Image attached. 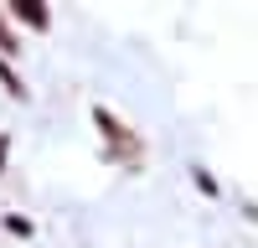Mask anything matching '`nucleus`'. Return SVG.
<instances>
[{
  "label": "nucleus",
  "instance_id": "f257e3e1",
  "mask_svg": "<svg viewBox=\"0 0 258 248\" xmlns=\"http://www.w3.org/2000/svg\"><path fill=\"white\" fill-rule=\"evenodd\" d=\"M21 21H36V26H47V11H36V6H21Z\"/></svg>",
  "mask_w": 258,
  "mask_h": 248
},
{
  "label": "nucleus",
  "instance_id": "f03ea898",
  "mask_svg": "<svg viewBox=\"0 0 258 248\" xmlns=\"http://www.w3.org/2000/svg\"><path fill=\"white\" fill-rule=\"evenodd\" d=\"M0 160H6V140H0Z\"/></svg>",
  "mask_w": 258,
  "mask_h": 248
}]
</instances>
